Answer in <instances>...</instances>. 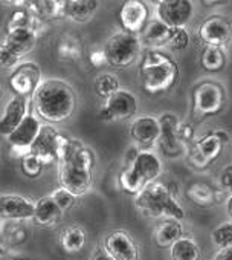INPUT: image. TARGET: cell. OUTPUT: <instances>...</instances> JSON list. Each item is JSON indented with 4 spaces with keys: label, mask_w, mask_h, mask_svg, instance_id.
<instances>
[{
    "label": "cell",
    "mask_w": 232,
    "mask_h": 260,
    "mask_svg": "<svg viewBox=\"0 0 232 260\" xmlns=\"http://www.w3.org/2000/svg\"><path fill=\"white\" fill-rule=\"evenodd\" d=\"M58 179L63 188L72 194L83 196L89 191L93 175L95 155L78 140L66 137L58 153Z\"/></svg>",
    "instance_id": "obj_1"
},
{
    "label": "cell",
    "mask_w": 232,
    "mask_h": 260,
    "mask_svg": "<svg viewBox=\"0 0 232 260\" xmlns=\"http://www.w3.org/2000/svg\"><path fill=\"white\" fill-rule=\"evenodd\" d=\"M31 107L46 122H63L75 112L76 96L69 83L49 78L37 87L31 98Z\"/></svg>",
    "instance_id": "obj_2"
},
{
    "label": "cell",
    "mask_w": 232,
    "mask_h": 260,
    "mask_svg": "<svg viewBox=\"0 0 232 260\" xmlns=\"http://www.w3.org/2000/svg\"><path fill=\"white\" fill-rule=\"evenodd\" d=\"M139 78L150 95H161L171 90L179 81L177 63L159 49H147L141 57Z\"/></svg>",
    "instance_id": "obj_3"
},
{
    "label": "cell",
    "mask_w": 232,
    "mask_h": 260,
    "mask_svg": "<svg viewBox=\"0 0 232 260\" xmlns=\"http://www.w3.org/2000/svg\"><path fill=\"white\" fill-rule=\"evenodd\" d=\"M136 208L147 217L151 219H176L183 220L185 211L179 201L170 193L164 182L154 181L148 184L136 198H135Z\"/></svg>",
    "instance_id": "obj_4"
},
{
    "label": "cell",
    "mask_w": 232,
    "mask_h": 260,
    "mask_svg": "<svg viewBox=\"0 0 232 260\" xmlns=\"http://www.w3.org/2000/svg\"><path fill=\"white\" fill-rule=\"evenodd\" d=\"M142 43L139 36L126 31L114 32L102 48L107 57V63L113 68H129L138 61L142 55Z\"/></svg>",
    "instance_id": "obj_5"
},
{
    "label": "cell",
    "mask_w": 232,
    "mask_h": 260,
    "mask_svg": "<svg viewBox=\"0 0 232 260\" xmlns=\"http://www.w3.org/2000/svg\"><path fill=\"white\" fill-rule=\"evenodd\" d=\"M192 112L202 118L218 115L226 104V93L217 81H200L191 90Z\"/></svg>",
    "instance_id": "obj_6"
},
{
    "label": "cell",
    "mask_w": 232,
    "mask_h": 260,
    "mask_svg": "<svg viewBox=\"0 0 232 260\" xmlns=\"http://www.w3.org/2000/svg\"><path fill=\"white\" fill-rule=\"evenodd\" d=\"M227 141L229 135L223 130L206 134L191 144V149L188 150V162L197 170L208 169L214 161H217L223 150V146Z\"/></svg>",
    "instance_id": "obj_7"
},
{
    "label": "cell",
    "mask_w": 232,
    "mask_h": 260,
    "mask_svg": "<svg viewBox=\"0 0 232 260\" xmlns=\"http://www.w3.org/2000/svg\"><path fill=\"white\" fill-rule=\"evenodd\" d=\"M136 110L138 100L135 93L120 89L104 101L99 110V119L104 122H123L132 119L136 115Z\"/></svg>",
    "instance_id": "obj_8"
},
{
    "label": "cell",
    "mask_w": 232,
    "mask_h": 260,
    "mask_svg": "<svg viewBox=\"0 0 232 260\" xmlns=\"http://www.w3.org/2000/svg\"><path fill=\"white\" fill-rule=\"evenodd\" d=\"M154 7L156 20L168 28H185L194 16V5L188 0H161Z\"/></svg>",
    "instance_id": "obj_9"
},
{
    "label": "cell",
    "mask_w": 232,
    "mask_h": 260,
    "mask_svg": "<svg viewBox=\"0 0 232 260\" xmlns=\"http://www.w3.org/2000/svg\"><path fill=\"white\" fill-rule=\"evenodd\" d=\"M64 140L66 137L61 135L52 125L43 124L29 152L37 155L43 162V166H51L58 161V153Z\"/></svg>",
    "instance_id": "obj_10"
},
{
    "label": "cell",
    "mask_w": 232,
    "mask_h": 260,
    "mask_svg": "<svg viewBox=\"0 0 232 260\" xmlns=\"http://www.w3.org/2000/svg\"><path fill=\"white\" fill-rule=\"evenodd\" d=\"M42 83V69L34 61L20 63L10 77V87L16 96L32 98Z\"/></svg>",
    "instance_id": "obj_11"
},
{
    "label": "cell",
    "mask_w": 232,
    "mask_h": 260,
    "mask_svg": "<svg viewBox=\"0 0 232 260\" xmlns=\"http://www.w3.org/2000/svg\"><path fill=\"white\" fill-rule=\"evenodd\" d=\"M197 37L205 43V46L223 48L232 40V23L223 16H211L199 26Z\"/></svg>",
    "instance_id": "obj_12"
},
{
    "label": "cell",
    "mask_w": 232,
    "mask_h": 260,
    "mask_svg": "<svg viewBox=\"0 0 232 260\" xmlns=\"http://www.w3.org/2000/svg\"><path fill=\"white\" fill-rule=\"evenodd\" d=\"M102 246L113 260H139V248L135 239L124 230L110 231Z\"/></svg>",
    "instance_id": "obj_13"
},
{
    "label": "cell",
    "mask_w": 232,
    "mask_h": 260,
    "mask_svg": "<svg viewBox=\"0 0 232 260\" xmlns=\"http://www.w3.org/2000/svg\"><path fill=\"white\" fill-rule=\"evenodd\" d=\"M148 17H150L148 7L147 4L141 2V0H129V2H124L118 14L123 31L136 36L145 29V26L148 25Z\"/></svg>",
    "instance_id": "obj_14"
},
{
    "label": "cell",
    "mask_w": 232,
    "mask_h": 260,
    "mask_svg": "<svg viewBox=\"0 0 232 260\" xmlns=\"http://www.w3.org/2000/svg\"><path fill=\"white\" fill-rule=\"evenodd\" d=\"M161 134L159 119L150 115L138 116L130 125V137L139 150H145L158 144Z\"/></svg>",
    "instance_id": "obj_15"
},
{
    "label": "cell",
    "mask_w": 232,
    "mask_h": 260,
    "mask_svg": "<svg viewBox=\"0 0 232 260\" xmlns=\"http://www.w3.org/2000/svg\"><path fill=\"white\" fill-rule=\"evenodd\" d=\"M177 124L179 119L173 113H165L159 118L161 134L158 140V147L167 158L179 156L183 149V144L177 137Z\"/></svg>",
    "instance_id": "obj_16"
},
{
    "label": "cell",
    "mask_w": 232,
    "mask_h": 260,
    "mask_svg": "<svg viewBox=\"0 0 232 260\" xmlns=\"http://www.w3.org/2000/svg\"><path fill=\"white\" fill-rule=\"evenodd\" d=\"M31 103H29V110L26 113V116L23 118V121L19 124V127L14 130L11 135L7 137L8 143L13 146V149L16 150H26L29 152L31 146L34 144L40 128H42V122L40 119L32 113L31 110Z\"/></svg>",
    "instance_id": "obj_17"
},
{
    "label": "cell",
    "mask_w": 232,
    "mask_h": 260,
    "mask_svg": "<svg viewBox=\"0 0 232 260\" xmlns=\"http://www.w3.org/2000/svg\"><path fill=\"white\" fill-rule=\"evenodd\" d=\"M35 204L20 194H0V219L28 220L34 217Z\"/></svg>",
    "instance_id": "obj_18"
},
{
    "label": "cell",
    "mask_w": 232,
    "mask_h": 260,
    "mask_svg": "<svg viewBox=\"0 0 232 260\" xmlns=\"http://www.w3.org/2000/svg\"><path fill=\"white\" fill-rule=\"evenodd\" d=\"M129 167H132V170L138 175V178L142 181L145 187L158 181V178L162 173V162L159 156L150 150H141L136 159Z\"/></svg>",
    "instance_id": "obj_19"
},
{
    "label": "cell",
    "mask_w": 232,
    "mask_h": 260,
    "mask_svg": "<svg viewBox=\"0 0 232 260\" xmlns=\"http://www.w3.org/2000/svg\"><path fill=\"white\" fill-rule=\"evenodd\" d=\"M26 98L14 96L5 107L4 115L0 116V135L8 137L19 127V124L23 121V118L28 113L26 109Z\"/></svg>",
    "instance_id": "obj_20"
},
{
    "label": "cell",
    "mask_w": 232,
    "mask_h": 260,
    "mask_svg": "<svg viewBox=\"0 0 232 260\" xmlns=\"http://www.w3.org/2000/svg\"><path fill=\"white\" fill-rule=\"evenodd\" d=\"M183 237V225L176 219L158 220L153 228V240L158 248H171L179 239Z\"/></svg>",
    "instance_id": "obj_21"
},
{
    "label": "cell",
    "mask_w": 232,
    "mask_h": 260,
    "mask_svg": "<svg viewBox=\"0 0 232 260\" xmlns=\"http://www.w3.org/2000/svg\"><path fill=\"white\" fill-rule=\"evenodd\" d=\"M173 28H168L159 20L148 22L145 29L141 32V43L147 49H161V48H168L170 39H171Z\"/></svg>",
    "instance_id": "obj_22"
},
{
    "label": "cell",
    "mask_w": 232,
    "mask_h": 260,
    "mask_svg": "<svg viewBox=\"0 0 232 260\" xmlns=\"http://www.w3.org/2000/svg\"><path fill=\"white\" fill-rule=\"evenodd\" d=\"M37 39H38V36L31 28H28V29H16V31L7 32L4 43L19 58H22V57L28 55L35 48Z\"/></svg>",
    "instance_id": "obj_23"
},
{
    "label": "cell",
    "mask_w": 232,
    "mask_h": 260,
    "mask_svg": "<svg viewBox=\"0 0 232 260\" xmlns=\"http://www.w3.org/2000/svg\"><path fill=\"white\" fill-rule=\"evenodd\" d=\"M63 216V211L60 207L54 202L51 196L40 198L35 202V210H34V217L32 220L38 226H51L57 222H60Z\"/></svg>",
    "instance_id": "obj_24"
},
{
    "label": "cell",
    "mask_w": 232,
    "mask_h": 260,
    "mask_svg": "<svg viewBox=\"0 0 232 260\" xmlns=\"http://www.w3.org/2000/svg\"><path fill=\"white\" fill-rule=\"evenodd\" d=\"M64 5L66 0H37V2H28L26 10L32 16L46 22L64 17Z\"/></svg>",
    "instance_id": "obj_25"
},
{
    "label": "cell",
    "mask_w": 232,
    "mask_h": 260,
    "mask_svg": "<svg viewBox=\"0 0 232 260\" xmlns=\"http://www.w3.org/2000/svg\"><path fill=\"white\" fill-rule=\"evenodd\" d=\"M98 10V2L95 0H66L64 17L75 23L89 22Z\"/></svg>",
    "instance_id": "obj_26"
},
{
    "label": "cell",
    "mask_w": 232,
    "mask_h": 260,
    "mask_svg": "<svg viewBox=\"0 0 232 260\" xmlns=\"http://www.w3.org/2000/svg\"><path fill=\"white\" fill-rule=\"evenodd\" d=\"M86 240H87V234L81 225H69L63 228L60 234V245L63 251L67 254H75L81 251L86 245Z\"/></svg>",
    "instance_id": "obj_27"
},
{
    "label": "cell",
    "mask_w": 232,
    "mask_h": 260,
    "mask_svg": "<svg viewBox=\"0 0 232 260\" xmlns=\"http://www.w3.org/2000/svg\"><path fill=\"white\" fill-rule=\"evenodd\" d=\"M57 55L61 61H76L83 55V43L75 34H63L57 42Z\"/></svg>",
    "instance_id": "obj_28"
},
{
    "label": "cell",
    "mask_w": 232,
    "mask_h": 260,
    "mask_svg": "<svg viewBox=\"0 0 232 260\" xmlns=\"http://www.w3.org/2000/svg\"><path fill=\"white\" fill-rule=\"evenodd\" d=\"M200 64L206 72H220L226 66V52L223 51V48L205 46L200 54Z\"/></svg>",
    "instance_id": "obj_29"
},
{
    "label": "cell",
    "mask_w": 232,
    "mask_h": 260,
    "mask_svg": "<svg viewBox=\"0 0 232 260\" xmlns=\"http://www.w3.org/2000/svg\"><path fill=\"white\" fill-rule=\"evenodd\" d=\"M200 254V246L191 237H182L170 248L171 260H199Z\"/></svg>",
    "instance_id": "obj_30"
},
{
    "label": "cell",
    "mask_w": 232,
    "mask_h": 260,
    "mask_svg": "<svg viewBox=\"0 0 232 260\" xmlns=\"http://www.w3.org/2000/svg\"><path fill=\"white\" fill-rule=\"evenodd\" d=\"M186 198L199 207H211L215 202V193L211 187L202 182H196L188 187Z\"/></svg>",
    "instance_id": "obj_31"
},
{
    "label": "cell",
    "mask_w": 232,
    "mask_h": 260,
    "mask_svg": "<svg viewBox=\"0 0 232 260\" xmlns=\"http://www.w3.org/2000/svg\"><path fill=\"white\" fill-rule=\"evenodd\" d=\"M93 86H95L96 95L107 100L108 96H111L113 93H116L120 90V80L113 74H99L95 78Z\"/></svg>",
    "instance_id": "obj_32"
},
{
    "label": "cell",
    "mask_w": 232,
    "mask_h": 260,
    "mask_svg": "<svg viewBox=\"0 0 232 260\" xmlns=\"http://www.w3.org/2000/svg\"><path fill=\"white\" fill-rule=\"evenodd\" d=\"M120 185L127 194H133V196H138L145 188V185L138 178V175L132 170V167L123 169V172L120 173Z\"/></svg>",
    "instance_id": "obj_33"
},
{
    "label": "cell",
    "mask_w": 232,
    "mask_h": 260,
    "mask_svg": "<svg viewBox=\"0 0 232 260\" xmlns=\"http://www.w3.org/2000/svg\"><path fill=\"white\" fill-rule=\"evenodd\" d=\"M34 16L26 8H17L11 13L8 22H7V32L16 31V29H28L32 26Z\"/></svg>",
    "instance_id": "obj_34"
},
{
    "label": "cell",
    "mask_w": 232,
    "mask_h": 260,
    "mask_svg": "<svg viewBox=\"0 0 232 260\" xmlns=\"http://www.w3.org/2000/svg\"><path fill=\"white\" fill-rule=\"evenodd\" d=\"M43 162L40 161V158L31 152L25 153L22 158H20V169H22V173L26 176V178H31V179H35L38 178L42 173H43Z\"/></svg>",
    "instance_id": "obj_35"
},
{
    "label": "cell",
    "mask_w": 232,
    "mask_h": 260,
    "mask_svg": "<svg viewBox=\"0 0 232 260\" xmlns=\"http://www.w3.org/2000/svg\"><path fill=\"white\" fill-rule=\"evenodd\" d=\"M211 240L218 249L232 246V222H223L217 225L211 233Z\"/></svg>",
    "instance_id": "obj_36"
},
{
    "label": "cell",
    "mask_w": 232,
    "mask_h": 260,
    "mask_svg": "<svg viewBox=\"0 0 232 260\" xmlns=\"http://www.w3.org/2000/svg\"><path fill=\"white\" fill-rule=\"evenodd\" d=\"M51 198L54 199V202L60 207V210H61L63 213L67 211V210H70V208L73 207V204H75V199H76L75 194H72L69 190L63 188V187L54 190V191L51 193Z\"/></svg>",
    "instance_id": "obj_37"
},
{
    "label": "cell",
    "mask_w": 232,
    "mask_h": 260,
    "mask_svg": "<svg viewBox=\"0 0 232 260\" xmlns=\"http://www.w3.org/2000/svg\"><path fill=\"white\" fill-rule=\"evenodd\" d=\"M188 45H189V36H188L186 29L185 28H173L168 48L177 49V51H183V49L188 48Z\"/></svg>",
    "instance_id": "obj_38"
},
{
    "label": "cell",
    "mask_w": 232,
    "mask_h": 260,
    "mask_svg": "<svg viewBox=\"0 0 232 260\" xmlns=\"http://www.w3.org/2000/svg\"><path fill=\"white\" fill-rule=\"evenodd\" d=\"M19 57L2 42L0 43V68H11L19 63Z\"/></svg>",
    "instance_id": "obj_39"
},
{
    "label": "cell",
    "mask_w": 232,
    "mask_h": 260,
    "mask_svg": "<svg viewBox=\"0 0 232 260\" xmlns=\"http://www.w3.org/2000/svg\"><path fill=\"white\" fill-rule=\"evenodd\" d=\"M192 135H194V128L191 127V124L179 121V124H177V137H179L180 143L183 146L191 143L192 141Z\"/></svg>",
    "instance_id": "obj_40"
},
{
    "label": "cell",
    "mask_w": 232,
    "mask_h": 260,
    "mask_svg": "<svg viewBox=\"0 0 232 260\" xmlns=\"http://www.w3.org/2000/svg\"><path fill=\"white\" fill-rule=\"evenodd\" d=\"M89 61L93 68H101L107 63V57L104 49H93L89 55Z\"/></svg>",
    "instance_id": "obj_41"
},
{
    "label": "cell",
    "mask_w": 232,
    "mask_h": 260,
    "mask_svg": "<svg viewBox=\"0 0 232 260\" xmlns=\"http://www.w3.org/2000/svg\"><path fill=\"white\" fill-rule=\"evenodd\" d=\"M220 185L224 190H227V191L232 193V164L230 166H226L223 169V172L220 175Z\"/></svg>",
    "instance_id": "obj_42"
},
{
    "label": "cell",
    "mask_w": 232,
    "mask_h": 260,
    "mask_svg": "<svg viewBox=\"0 0 232 260\" xmlns=\"http://www.w3.org/2000/svg\"><path fill=\"white\" fill-rule=\"evenodd\" d=\"M8 239L13 242V243H22L26 240V231L23 228H13L11 233L8 234Z\"/></svg>",
    "instance_id": "obj_43"
},
{
    "label": "cell",
    "mask_w": 232,
    "mask_h": 260,
    "mask_svg": "<svg viewBox=\"0 0 232 260\" xmlns=\"http://www.w3.org/2000/svg\"><path fill=\"white\" fill-rule=\"evenodd\" d=\"M212 260H232V246L218 249Z\"/></svg>",
    "instance_id": "obj_44"
},
{
    "label": "cell",
    "mask_w": 232,
    "mask_h": 260,
    "mask_svg": "<svg viewBox=\"0 0 232 260\" xmlns=\"http://www.w3.org/2000/svg\"><path fill=\"white\" fill-rule=\"evenodd\" d=\"M90 260H113V258H111V255L105 251L104 246H99V248H96V251L93 252V255H92Z\"/></svg>",
    "instance_id": "obj_45"
},
{
    "label": "cell",
    "mask_w": 232,
    "mask_h": 260,
    "mask_svg": "<svg viewBox=\"0 0 232 260\" xmlns=\"http://www.w3.org/2000/svg\"><path fill=\"white\" fill-rule=\"evenodd\" d=\"M226 211H227V214H229V217L232 219V194L227 198V201H226Z\"/></svg>",
    "instance_id": "obj_46"
},
{
    "label": "cell",
    "mask_w": 232,
    "mask_h": 260,
    "mask_svg": "<svg viewBox=\"0 0 232 260\" xmlns=\"http://www.w3.org/2000/svg\"><path fill=\"white\" fill-rule=\"evenodd\" d=\"M7 257H8V251L2 243H0V260H7Z\"/></svg>",
    "instance_id": "obj_47"
},
{
    "label": "cell",
    "mask_w": 232,
    "mask_h": 260,
    "mask_svg": "<svg viewBox=\"0 0 232 260\" xmlns=\"http://www.w3.org/2000/svg\"><path fill=\"white\" fill-rule=\"evenodd\" d=\"M14 260H34V258H29V257H20V258H14Z\"/></svg>",
    "instance_id": "obj_48"
},
{
    "label": "cell",
    "mask_w": 232,
    "mask_h": 260,
    "mask_svg": "<svg viewBox=\"0 0 232 260\" xmlns=\"http://www.w3.org/2000/svg\"><path fill=\"white\" fill-rule=\"evenodd\" d=\"M2 95H4V90H2V86H0V98H2Z\"/></svg>",
    "instance_id": "obj_49"
}]
</instances>
